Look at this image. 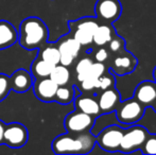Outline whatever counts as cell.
<instances>
[{"label": "cell", "instance_id": "1", "mask_svg": "<svg viewBox=\"0 0 156 155\" xmlns=\"http://www.w3.org/2000/svg\"><path fill=\"white\" fill-rule=\"evenodd\" d=\"M96 145V136L93 133H66L58 135L52 141V150L55 154H87Z\"/></svg>", "mask_w": 156, "mask_h": 155}, {"label": "cell", "instance_id": "2", "mask_svg": "<svg viewBox=\"0 0 156 155\" xmlns=\"http://www.w3.org/2000/svg\"><path fill=\"white\" fill-rule=\"evenodd\" d=\"M48 27L38 17H28L19 26L18 41L27 50L41 49L48 43Z\"/></svg>", "mask_w": 156, "mask_h": 155}, {"label": "cell", "instance_id": "3", "mask_svg": "<svg viewBox=\"0 0 156 155\" xmlns=\"http://www.w3.org/2000/svg\"><path fill=\"white\" fill-rule=\"evenodd\" d=\"M144 105L139 103L135 98H131L125 101H120L119 105L115 111V115L117 120L121 124L124 125H131V124L137 123L139 120L142 119L144 115Z\"/></svg>", "mask_w": 156, "mask_h": 155}, {"label": "cell", "instance_id": "4", "mask_svg": "<svg viewBox=\"0 0 156 155\" xmlns=\"http://www.w3.org/2000/svg\"><path fill=\"white\" fill-rule=\"evenodd\" d=\"M148 134V130L144 125L135 124L124 129V134L122 136L119 151L124 153H131L137 150H141Z\"/></svg>", "mask_w": 156, "mask_h": 155}, {"label": "cell", "instance_id": "5", "mask_svg": "<svg viewBox=\"0 0 156 155\" xmlns=\"http://www.w3.org/2000/svg\"><path fill=\"white\" fill-rule=\"evenodd\" d=\"M124 134V128L117 124H111L103 128L96 135V143L101 149L108 152L119 151L122 136Z\"/></svg>", "mask_w": 156, "mask_h": 155}, {"label": "cell", "instance_id": "6", "mask_svg": "<svg viewBox=\"0 0 156 155\" xmlns=\"http://www.w3.org/2000/svg\"><path fill=\"white\" fill-rule=\"evenodd\" d=\"M96 117L83 113L81 111H73L66 116L64 125L68 133H84L89 132L93 128Z\"/></svg>", "mask_w": 156, "mask_h": 155}, {"label": "cell", "instance_id": "7", "mask_svg": "<svg viewBox=\"0 0 156 155\" xmlns=\"http://www.w3.org/2000/svg\"><path fill=\"white\" fill-rule=\"evenodd\" d=\"M28 138H29V133L27 128L18 122H12L6 124L4 128L2 143L13 149H19L27 143Z\"/></svg>", "mask_w": 156, "mask_h": 155}, {"label": "cell", "instance_id": "8", "mask_svg": "<svg viewBox=\"0 0 156 155\" xmlns=\"http://www.w3.org/2000/svg\"><path fill=\"white\" fill-rule=\"evenodd\" d=\"M94 12L98 19L106 23H113L119 19L122 5L119 0H98L94 5Z\"/></svg>", "mask_w": 156, "mask_h": 155}, {"label": "cell", "instance_id": "9", "mask_svg": "<svg viewBox=\"0 0 156 155\" xmlns=\"http://www.w3.org/2000/svg\"><path fill=\"white\" fill-rule=\"evenodd\" d=\"M136 66H137V58L125 49H122L121 51L116 53L115 58L112 62L111 69L116 75L124 76L133 72Z\"/></svg>", "mask_w": 156, "mask_h": 155}, {"label": "cell", "instance_id": "10", "mask_svg": "<svg viewBox=\"0 0 156 155\" xmlns=\"http://www.w3.org/2000/svg\"><path fill=\"white\" fill-rule=\"evenodd\" d=\"M58 85L54 83L49 77L34 79L32 88L34 91V95L37 99L44 102H52L54 101L56 90Z\"/></svg>", "mask_w": 156, "mask_h": 155}, {"label": "cell", "instance_id": "11", "mask_svg": "<svg viewBox=\"0 0 156 155\" xmlns=\"http://www.w3.org/2000/svg\"><path fill=\"white\" fill-rule=\"evenodd\" d=\"M134 98L144 107L152 106L156 99V82L144 81L137 85Z\"/></svg>", "mask_w": 156, "mask_h": 155}, {"label": "cell", "instance_id": "12", "mask_svg": "<svg viewBox=\"0 0 156 155\" xmlns=\"http://www.w3.org/2000/svg\"><path fill=\"white\" fill-rule=\"evenodd\" d=\"M120 101H121L120 93L116 89V87H111V88L103 90L98 99L101 114H108V113L115 112Z\"/></svg>", "mask_w": 156, "mask_h": 155}, {"label": "cell", "instance_id": "13", "mask_svg": "<svg viewBox=\"0 0 156 155\" xmlns=\"http://www.w3.org/2000/svg\"><path fill=\"white\" fill-rule=\"evenodd\" d=\"M34 78L26 69H18L10 77L11 89L16 93H25L32 87Z\"/></svg>", "mask_w": 156, "mask_h": 155}, {"label": "cell", "instance_id": "14", "mask_svg": "<svg viewBox=\"0 0 156 155\" xmlns=\"http://www.w3.org/2000/svg\"><path fill=\"white\" fill-rule=\"evenodd\" d=\"M18 41L16 28L6 20H0V50L12 47Z\"/></svg>", "mask_w": 156, "mask_h": 155}, {"label": "cell", "instance_id": "15", "mask_svg": "<svg viewBox=\"0 0 156 155\" xmlns=\"http://www.w3.org/2000/svg\"><path fill=\"white\" fill-rule=\"evenodd\" d=\"M74 106L76 110L81 111L83 113H86L88 115H91L94 117H99L101 115V111L99 107L98 100L90 96L80 95L74 98Z\"/></svg>", "mask_w": 156, "mask_h": 155}, {"label": "cell", "instance_id": "16", "mask_svg": "<svg viewBox=\"0 0 156 155\" xmlns=\"http://www.w3.org/2000/svg\"><path fill=\"white\" fill-rule=\"evenodd\" d=\"M115 35L116 32L114 30V28L112 27V23L99 25L93 35V43L98 47L105 46L108 44V41Z\"/></svg>", "mask_w": 156, "mask_h": 155}, {"label": "cell", "instance_id": "17", "mask_svg": "<svg viewBox=\"0 0 156 155\" xmlns=\"http://www.w3.org/2000/svg\"><path fill=\"white\" fill-rule=\"evenodd\" d=\"M58 48L60 50L61 54H67V55H71L72 58H76L81 51L82 46L78 43L72 36H65L64 38L60 39L58 44Z\"/></svg>", "mask_w": 156, "mask_h": 155}, {"label": "cell", "instance_id": "18", "mask_svg": "<svg viewBox=\"0 0 156 155\" xmlns=\"http://www.w3.org/2000/svg\"><path fill=\"white\" fill-rule=\"evenodd\" d=\"M55 65L51 64V63L47 62V61L43 60V58L37 56L36 60H34V62L31 65V75L34 79H39V78H47L50 76L52 69Z\"/></svg>", "mask_w": 156, "mask_h": 155}, {"label": "cell", "instance_id": "19", "mask_svg": "<svg viewBox=\"0 0 156 155\" xmlns=\"http://www.w3.org/2000/svg\"><path fill=\"white\" fill-rule=\"evenodd\" d=\"M38 58H43V60L47 61V62L51 63V64H53V65L60 64L61 53L58 48V45H56V44L46 43L45 45L41 48Z\"/></svg>", "mask_w": 156, "mask_h": 155}, {"label": "cell", "instance_id": "20", "mask_svg": "<svg viewBox=\"0 0 156 155\" xmlns=\"http://www.w3.org/2000/svg\"><path fill=\"white\" fill-rule=\"evenodd\" d=\"M76 97V87L63 85V86L58 87L55 97H54V101L60 104H63V105H67V104L71 103Z\"/></svg>", "mask_w": 156, "mask_h": 155}, {"label": "cell", "instance_id": "21", "mask_svg": "<svg viewBox=\"0 0 156 155\" xmlns=\"http://www.w3.org/2000/svg\"><path fill=\"white\" fill-rule=\"evenodd\" d=\"M49 78L51 79L54 83H56L58 86L67 85L70 81V71L66 66L58 64L53 67Z\"/></svg>", "mask_w": 156, "mask_h": 155}, {"label": "cell", "instance_id": "22", "mask_svg": "<svg viewBox=\"0 0 156 155\" xmlns=\"http://www.w3.org/2000/svg\"><path fill=\"white\" fill-rule=\"evenodd\" d=\"M98 26V20H97V18H94V17H84V18L78 19V20L69 21L70 29H83L93 34L97 30Z\"/></svg>", "mask_w": 156, "mask_h": 155}, {"label": "cell", "instance_id": "23", "mask_svg": "<svg viewBox=\"0 0 156 155\" xmlns=\"http://www.w3.org/2000/svg\"><path fill=\"white\" fill-rule=\"evenodd\" d=\"M93 63L94 61L90 58H83L78 62V64L76 66V79H78L79 83L82 82L86 78V75Z\"/></svg>", "mask_w": 156, "mask_h": 155}, {"label": "cell", "instance_id": "24", "mask_svg": "<svg viewBox=\"0 0 156 155\" xmlns=\"http://www.w3.org/2000/svg\"><path fill=\"white\" fill-rule=\"evenodd\" d=\"M72 37L76 39L81 46H89L93 44V33L83 29H70Z\"/></svg>", "mask_w": 156, "mask_h": 155}, {"label": "cell", "instance_id": "25", "mask_svg": "<svg viewBox=\"0 0 156 155\" xmlns=\"http://www.w3.org/2000/svg\"><path fill=\"white\" fill-rule=\"evenodd\" d=\"M115 84H116V81L114 76L111 72H107V73L104 72L101 77L97 79L96 89L103 91L107 88H111V87H115Z\"/></svg>", "mask_w": 156, "mask_h": 155}, {"label": "cell", "instance_id": "26", "mask_svg": "<svg viewBox=\"0 0 156 155\" xmlns=\"http://www.w3.org/2000/svg\"><path fill=\"white\" fill-rule=\"evenodd\" d=\"M106 71V67H105L104 63H100V62H94L91 64L90 68H89L88 72L86 75V78H94L98 79L99 77L103 75V73ZM85 78V79H86Z\"/></svg>", "mask_w": 156, "mask_h": 155}, {"label": "cell", "instance_id": "27", "mask_svg": "<svg viewBox=\"0 0 156 155\" xmlns=\"http://www.w3.org/2000/svg\"><path fill=\"white\" fill-rule=\"evenodd\" d=\"M141 149L144 154H156V134H148Z\"/></svg>", "mask_w": 156, "mask_h": 155}, {"label": "cell", "instance_id": "28", "mask_svg": "<svg viewBox=\"0 0 156 155\" xmlns=\"http://www.w3.org/2000/svg\"><path fill=\"white\" fill-rule=\"evenodd\" d=\"M11 90L10 77L0 73V102L3 101Z\"/></svg>", "mask_w": 156, "mask_h": 155}, {"label": "cell", "instance_id": "29", "mask_svg": "<svg viewBox=\"0 0 156 155\" xmlns=\"http://www.w3.org/2000/svg\"><path fill=\"white\" fill-rule=\"evenodd\" d=\"M107 45H108V51L116 54L119 51H121L122 49H124L125 41L123 38H121L120 36H118L117 34H116V35L108 41Z\"/></svg>", "mask_w": 156, "mask_h": 155}, {"label": "cell", "instance_id": "30", "mask_svg": "<svg viewBox=\"0 0 156 155\" xmlns=\"http://www.w3.org/2000/svg\"><path fill=\"white\" fill-rule=\"evenodd\" d=\"M97 86V79L94 78H86L80 82V89L85 93H89L96 89Z\"/></svg>", "mask_w": 156, "mask_h": 155}, {"label": "cell", "instance_id": "31", "mask_svg": "<svg viewBox=\"0 0 156 155\" xmlns=\"http://www.w3.org/2000/svg\"><path fill=\"white\" fill-rule=\"evenodd\" d=\"M109 58V51L108 49H105L104 46H101L96 52H94V60L96 62L104 63L108 60Z\"/></svg>", "mask_w": 156, "mask_h": 155}, {"label": "cell", "instance_id": "32", "mask_svg": "<svg viewBox=\"0 0 156 155\" xmlns=\"http://www.w3.org/2000/svg\"><path fill=\"white\" fill-rule=\"evenodd\" d=\"M4 128H5V124H4L3 121L0 120V145L3 141V133H4Z\"/></svg>", "mask_w": 156, "mask_h": 155}, {"label": "cell", "instance_id": "33", "mask_svg": "<svg viewBox=\"0 0 156 155\" xmlns=\"http://www.w3.org/2000/svg\"><path fill=\"white\" fill-rule=\"evenodd\" d=\"M151 107L153 108V110H154V113L156 114V99H155V101H154V103L152 104V106H151Z\"/></svg>", "mask_w": 156, "mask_h": 155}, {"label": "cell", "instance_id": "34", "mask_svg": "<svg viewBox=\"0 0 156 155\" xmlns=\"http://www.w3.org/2000/svg\"><path fill=\"white\" fill-rule=\"evenodd\" d=\"M153 77H154V80H155V82H156V66H155V68H154V71H153Z\"/></svg>", "mask_w": 156, "mask_h": 155}]
</instances>
